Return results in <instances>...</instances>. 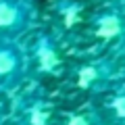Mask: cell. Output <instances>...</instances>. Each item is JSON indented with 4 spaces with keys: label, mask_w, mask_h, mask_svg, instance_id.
Listing matches in <instances>:
<instances>
[{
    "label": "cell",
    "mask_w": 125,
    "mask_h": 125,
    "mask_svg": "<svg viewBox=\"0 0 125 125\" xmlns=\"http://www.w3.org/2000/svg\"><path fill=\"white\" fill-rule=\"evenodd\" d=\"M33 9L29 0H0V40L10 42L29 27Z\"/></svg>",
    "instance_id": "1"
},
{
    "label": "cell",
    "mask_w": 125,
    "mask_h": 125,
    "mask_svg": "<svg viewBox=\"0 0 125 125\" xmlns=\"http://www.w3.org/2000/svg\"><path fill=\"white\" fill-rule=\"evenodd\" d=\"M23 56L10 42H0V90H9L23 77Z\"/></svg>",
    "instance_id": "2"
},
{
    "label": "cell",
    "mask_w": 125,
    "mask_h": 125,
    "mask_svg": "<svg viewBox=\"0 0 125 125\" xmlns=\"http://www.w3.org/2000/svg\"><path fill=\"white\" fill-rule=\"evenodd\" d=\"M33 58L38 61V67L42 73H48L54 75L61 69V56H58V50L54 46V42L48 36H40L33 46Z\"/></svg>",
    "instance_id": "3"
},
{
    "label": "cell",
    "mask_w": 125,
    "mask_h": 125,
    "mask_svg": "<svg viewBox=\"0 0 125 125\" xmlns=\"http://www.w3.org/2000/svg\"><path fill=\"white\" fill-rule=\"evenodd\" d=\"M123 31V19L117 13H104L94 21V36L102 40H115Z\"/></svg>",
    "instance_id": "4"
},
{
    "label": "cell",
    "mask_w": 125,
    "mask_h": 125,
    "mask_svg": "<svg viewBox=\"0 0 125 125\" xmlns=\"http://www.w3.org/2000/svg\"><path fill=\"white\" fill-rule=\"evenodd\" d=\"M102 77H104V71H102V67H100V65H83V67L77 71L75 81H77V88L90 90L92 85L98 83Z\"/></svg>",
    "instance_id": "5"
},
{
    "label": "cell",
    "mask_w": 125,
    "mask_h": 125,
    "mask_svg": "<svg viewBox=\"0 0 125 125\" xmlns=\"http://www.w3.org/2000/svg\"><path fill=\"white\" fill-rule=\"evenodd\" d=\"M58 13L65 17V23L71 27L73 21H75V19L79 17V13H81V4H79V2H69V0H62L61 4H58Z\"/></svg>",
    "instance_id": "6"
},
{
    "label": "cell",
    "mask_w": 125,
    "mask_h": 125,
    "mask_svg": "<svg viewBox=\"0 0 125 125\" xmlns=\"http://www.w3.org/2000/svg\"><path fill=\"white\" fill-rule=\"evenodd\" d=\"M27 123L29 125H46L48 123V108L42 102L29 106V111H27Z\"/></svg>",
    "instance_id": "7"
},
{
    "label": "cell",
    "mask_w": 125,
    "mask_h": 125,
    "mask_svg": "<svg viewBox=\"0 0 125 125\" xmlns=\"http://www.w3.org/2000/svg\"><path fill=\"white\" fill-rule=\"evenodd\" d=\"M108 108L117 119L125 121V90H119L117 94H113V98L108 100Z\"/></svg>",
    "instance_id": "8"
},
{
    "label": "cell",
    "mask_w": 125,
    "mask_h": 125,
    "mask_svg": "<svg viewBox=\"0 0 125 125\" xmlns=\"http://www.w3.org/2000/svg\"><path fill=\"white\" fill-rule=\"evenodd\" d=\"M67 125H92V123L88 121L85 115H77V113H75V115H71L67 119Z\"/></svg>",
    "instance_id": "9"
},
{
    "label": "cell",
    "mask_w": 125,
    "mask_h": 125,
    "mask_svg": "<svg viewBox=\"0 0 125 125\" xmlns=\"http://www.w3.org/2000/svg\"><path fill=\"white\" fill-rule=\"evenodd\" d=\"M0 111H2V100H0Z\"/></svg>",
    "instance_id": "10"
}]
</instances>
